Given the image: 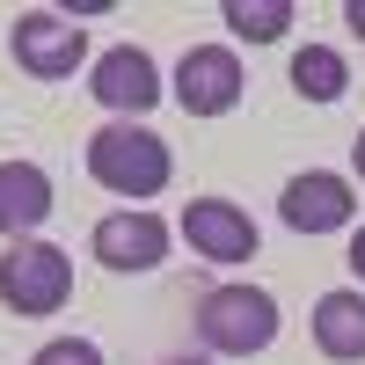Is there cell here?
<instances>
[{
    "mask_svg": "<svg viewBox=\"0 0 365 365\" xmlns=\"http://www.w3.org/2000/svg\"><path fill=\"white\" fill-rule=\"evenodd\" d=\"M344 22H351V37L365 44V0H351V8H344Z\"/></svg>",
    "mask_w": 365,
    "mask_h": 365,
    "instance_id": "cell-16",
    "label": "cell"
},
{
    "mask_svg": "<svg viewBox=\"0 0 365 365\" xmlns=\"http://www.w3.org/2000/svg\"><path fill=\"white\" fill-rule=\"evenodd\" d=\"M220 22L234 29V37H249V44H278L285 22H292V0H227Z\"/></svg>",
    "mask_w": 365,
    "mask_h": 365,
    "instance_id": "cell-13",
    "label": "cell"
},
{
    "mask_svg": "<svg viewBox=\"0 0 365 365\" xmlns=\"http://www.w3.org/2000/svg\"><path fill=\"white\" fill-rule=\"evenodd\" d=\"M8 51L29 81H73V66L88 58V29L66 8H29V15H15Z\"/></svg>",
    "mask_w": 365,
    "mask_h": 365,
    "instance_id": "cell-4",
    "label": "cell"
},
{
    "mask_svg": "<svg viewBox=\"0 0 365 365\" xmlns=\"http://www.w3.org/2000/svg\"><path fill=\"white\" fill-rule=\"evenodd\" d=\"M88 96H96L103 110H117V117H132V125H139V117L168 96V81H161V66H154L139 44H110V51L96 58V73H88Z\"/></svg>",
    "mask_w": 365,
    "mask_h": 365,
    "instance_id": "cell-6",
    "label": "cell"
},
{
    "mask_svg": "<svg viewBox=\"0 0 365 365\" xmlns=\"http://www.w3.org/2000/svg\"><path fill=\"white\" fill-rule=\"evenodd\" d=\"M29 365H103V351L88 344V336H51V344L29 358Z\"/></svg>",
    "mask_w": 365,
    "mask_h": 365,
    "instance_id": "cell-14",
    "label": "cell"
},
{
    "mask_svg": "<svg viewBox=\"0 0 365 365\" xmlns=\"http://www.w3.org/2000/svg\"><path fill=\"white\" fill-rule=\"evenodd\" d=\"M292 88H299L307 103H344V88H351L344 51H336V44H307V51H292Z\"/></svg>",
    "mask_w": 365,
    "mask_h": 365,
    "instance_id": "cell-12",
    "label": "cell"
},
{
    "mask_svg": "<svg viewBox=\"0 0 365 365\" xmlns=\"http://www.w3.org/2000/svg\"><path fill=\"white\" fill-rule=\"evenodd\" d=\"M314 351L336 358V365L365 358V285H344V292L314 299Z\"/></svg>",
    "mask_w": 365,
    "mask_h": 365,
    "instance_id": "cell-11",
    "label": "cell"
},
{
    "mask_svg": "<svg viewBox=\"0 0 365 365\" xmlns=\"http://www.w3.org/2000/svg\"><path fill=\"white\" fill-rule=\"evenodd\" d=\"M278 220H285L292 234H344V227H358L351 175H336V168H307V175H292L285 197H278Z\"/></svg>",
    "mask_w": 365,
    "mask_h": 365,
    "instance_id": "cell-8",
    "label": "cell"
},
{
    "mask_svg": "<svg viewBox=\"0 0 365 365\" xmlns=\"http://www.w3.org/2000/svg\"><path fill=\"white\" fill-rule=\"evenodd\" d=\"M73 299V256L51 249V241H8L0 256V307L37 322V314H58Z\"/></svg>",
    "mask_w": 365,
    "mask_h": 365,
    "instance_id": "cell-3",
    "label": "cell"
},
{
    "mask_svg": "<svg viewBox=\"0 0 365 365\" xmlns=\"http://www.w3.org/2000/svg\"><path fill=\"white\" fill-rule=\"evenodd\" d=\"M197 344L212 358H256L278 344V299L263 285H212L197 299Z\"/></svg>",
    "mask_w": 365,
    "mask_h": 365,
    "instance_id": "cell-2",
    "label": "cell"
},
{
    "mask_svg": "<svg viewBox=\"0 0 365 365\" xmlns=\"http://www.w3.org/2000/svg\"><path fill=\"white\" fill-rule=\"evenodd\" d=\"M182 241L205 263H249L256 256V220L234 197H190L182 205Z\"/></svg>",
    "mask_w": 365,
    "mask_h": 365,
    "instance_id": "cell-9",
    "label": "cell"
},
{
    "mask_svg": "<svg viewBox=\"0 0 365 365\" xmlns=\"http://www.w3.org/2000/svg\"><path fill=\"white\" fill-rule=\"evenodd\" d=\"M88 249H96L103 270H161L168 256V220L146 205H125V212H103L96 234H88Z\"/></svg>",
    "mask_w": 365,
    "mask_h": 365,
    "instance_id": "cell-7",
    "label": "cell"
},
{
    "mask_svg": "<svg viewBox=\"0 0 365 365\" xmlns=\"http://www.w3.org/2000/svg\"><path fill=\"white\" fill-rule=\"evenodd\" d=\"M44 220H51V175L37 161H0V234L37 241Z\"/></svg>",
    "mask_w": 365,
    "mask_h": 365,
    "instance_id": "cell-10",
    "label": "cell"
},
{
    "mask_svg": "<svg viewBox=\"0 0 365 365\" xmlns=\"http://www.w3.org/2000/svg\"><path fill=\"white\" fill-rule=\"evenodd\" d=\"M351 270H358V285H365V227H351Z\"/></svg>",
    "mask_w": 365,
    "mask_h": 365,
    "instance_id": "cell-15",
    "label": "cell"
},
{
    "mask_svg": "<svg viewBox=\"0 0 365 365\" xmlns=\"http://www.w3.org/2000/svg\"><path fill=\"white\" fill-rule=\"evenodd\" d=\"M161 365H212V358H161Z\"/></svg>",
    "mask_w": 365,
    "mask_h": 365,
    "instance_id": "cell-18",
    "label": "cell"
},
{
    "mask_svg": "<svg viewBox=\"0 0 365 365\" xmlns=\"http://www.w3.org/2000/svg\"><path fill=\"white\" fill-rule=\"evenodd\" d=\"M88 175H96L110 197H161L175 161H168L161 132L132 125V117H110L103 132H88Z\"/></svg>",
    "mask_w": 365,
    "mask_h": 365,
    "instance_id": "cell-1",
    "label": "cell"
},
{
    "mask_svg": "<svg viewBox=\"0 0 365 365\" xmlns=\"http://www.w3.org/2000/svg\"><path fill=\"white\" fill-rule=\"evenodd\" d=\"M241 88H249V73H241L234 44H190V51L175 58L168 96L182 103V117H227L241 103Z\"/></svg>",
    "mask_w": 365,
    "mask_h": 365,
    "instance_id": "cell-5",
    "label": "cell"
},
{
    "mask_svg": "<svg viewBox=\"0 0 365 365\" xmlns=\"http://www.w3.org/2000/svg\"><path fill=\"white\" fill-rule=\"evenodd\" d=\"M351 168H358V182H365V132L351 139Z\"/></svg>",
    "mask_w": 365,
    "mask_h": 365,
    "instance_id": "cell-17",
    "label": "cell"
}]
</instances>
